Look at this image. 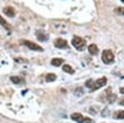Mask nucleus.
<instances>
[{
    "label": "nucleus",
    "mask_w": 124,
    "mask_h": 123,
    "mask_svg": "<svg viewBox=\"0 0 124 123\" xmlns=\"http://www.w3.org/2000/svg\"><path fill=\"white\" fill-rule=\"evenodd\" d=\"M72 45L76 49L79 51H82L86 48V41L78 36H74V38L72 39Z\"/></svg>",
    "instance_id": "1"
},
{
    "label": "nucleus",
    "mask_w": 124,
    "mask_h": 123,
    "mask_svg": "<svg viewBox=\"0 0 124 123\" xmlns=\"http://www.w3.org/2000/svg\"><path fill=\"white\" fill-rule=\"evenodd\" d=\"M71 118L78 122V123H95L93 119L89 118V117H86V116H83L82 114L78 113V112H74L71 114Z\"/></svg>",
    "instance_id": "2"
},
{
    "label": "nucleus",
    "mask_w": 124,
    "mask_h": 123,
    "mask_svg": "<svg viewBox=\"0 0 124 123\" xmlns=\"http://www.w3.org/2000/svg\"><path fill=\"white\" fill-rule=\"evenodd\" d=\"M102 61L107 65L113 63L114 62V54L112 53V51L109 49H105L102 52Z\"/></svg>",
    "instance_id": "3"
},
{
    "label": "nucleus",
    "mask_w": 124,
    "mask_h": 123,
    "mask_svg": "<svg viewBox=\"0 0 124 123\" xmlns=\"http://www.w3.org/2000/svg\"><path fill=\"white\" fill-rule=\"evenodd\" d=\"M107 84V78L106 77H100L98 79H96L95 81H93V84H92V87L90 88V92H93V91H96L100 88H102L103 86H105Z\"/></svg>",
    "instance_id": "4"
},
{
    "label": "nucleus",
    "mask_w": 124,
    "mask_h": 123,
    "mask_svg": "<svg viewBox=\"0 0 124 123\" xmlns=\"http://www.w3.org/2000/svg\"><path fill=\"white\" fill-rule=\"evenodd\" d=\"M22 45H24L25 46H27L28 48H30V49H32V50H36V51H43V48L39 46V45H37V44H35V43H33V42H30V41H21L20 42Z\"/></svg>",
    "instance_id": "5"
},
{
    "label": "nucleus",
    "mask_w": 124,
    "mask_h": 123,
    "mask_svg": "<svg viewBox=\"0 0 124 123\" xmlns=\"http://www.w3.org/2000/svg\"><path fill=\"white\" fill-rule=\"evenodd\" d=\"M54 46L57 48H67L68 47V43L66 40L62 38H57L54 41Z\"/></svg>",
    "instance_id": "6"
},
{
    "label": "nucleus",
    "mask_w": 124,
    "mask_h": 123,
    "mask_svg": "<svg viewBox=\"0 0 124 123\" xmlns=\"http://www.w3.org/2000/svg\"><path fill=\"white\" fill-rule=\"evenodd\" d=\"M36 37L39 41L41 42H46L48 40V36L44 32V31H37L36 32Z\"/></svg>",
    "instance_id": "7"
},
{
    "label": "nucleus",
    "mask_w": 124,
    "mask_h": 123,
    "mask_svg": "<svg viewBox=\"0 0 124 123\" xmlns=\"http://www.w3.org/2000/svg\"><path fill=\"white\" fill-rule=\"evenodd\" d=\"M3 13H4L6 15L10 16V17L15 16V14H16L15 9H14L13 7H6V8H4V9H3Z\"/></svg>",
    "instance_id": "8"
},
{
    "label": "nucleus",
    "mask_w": 124,
    "mask_h": 123,
    "mask_svg": "<svg viewBox=\"0 0 124 123\" xmlns=\"http://www.w3.org/2000/svg\"><path fill=\"white\" fill-rule=\"evenodd\" d=\"M87 48H88L89 53L92 54V55H96V54L99 52V48H98V46H97L95 44H91V45H89Z\"/></svg>",
    "instance_id": "9"
},
{
    "label": "nucleus",
    "mask_w": 124,
    "mask_h": 123,
    "mask_svg": "<svg viewBox=\"0 0 124 123\" xmlns=\"http://www.w3.org/2000/svg\"><path fill=\"white\" fill-rule=\"evenodd\" d=\"M63 62H64V60L62 58H53L51 60V65H53L55 67H59L63 64Z\"/></svg>",
    "instance_id": "10"
},
{
    "label": "nucleus",
    "mask_w": 124,
    "mask_h": 123,
    "mask_svg": "<svg viewBox=\"0 0 124 123\" xmlns=\"http://www.w3.org/2000/svg\"><path fill=\"white\" fill-rule=\"evenodd\" d=\"M0 24L6 29V30H8V31H11V25L4 19V17H2L1 15H0Z\"/></svg>",
    "instance_id": "11"
},
{
    "label": "nucleus",
    "mask_w": 124,
    "mask_h": 123,
    "mask_svg": "<svg viewBox=\"0 0 124 123\" xmlns=\"http://www.w3.org/2000/svg\"><path fill=\"white\" fill-rule=\"evenodd\" d=\"M114 119H124V110H118L113 114Z\"/></svg>",
    "instance_id": "12"
},
{
    "label": "nucleus",
    "mask_w": 124,
    "mask_h": 123,
    "mask_svg": "<svg viewBox=\"0 0 124 123\" xmlns=\"http://www.w3.org/2000/svg\"><path fill=\"white\" fill-rule=\"evenodd\" d=\"M62 70L65 72V73H68V74H74L75 73V71L73 70V68L70 66V65H63V67H62Z\"/></svg>",
    "instance_id": "13"
},
{
    "label": "nucleus",
    "mask_w": 124,
    "mask_h": 123,
    "mask_svg": "<svg viewBox=\"0 0 124 123\" xmlns=\"http://www.w3.org/2000/svg\"><path fill=\"white\" fill-rule=\"evenodd\" d=\"M55 79H56V75H54V74H47L46 76V80L47 82H52Z\"/></svg>",
    "instance_id": "14"
},
{
    "label": "nucleus",
    "mask_w": 124,
    "mask_h": 123,
    "mask_svg": "<svg viewBox=\"0 0 124 123\" xmlns=\"http://www.w3.org/2000/svg\"><path fill=\"white\" fill-rule=\"evenodd\" d=\"M11 80L16 84H18V83H20L22 81V79L19 77H11Z\"/></svg>",
    "instance_id": "15"
},
{
    "label": "nucleus",
    "mask_w": 124,
    "mask_h": 123,
    "mask_svg": "<svg viewBox=\"0 0 124 123\" xmlns=\"http://www.w3.org/2000/svg\"><path fill=\"white\" fill-rule=\"evenodd\" d=\"M93 81H94V80H93V79H91V78H90V79H88V80H87V81L85 82V86H86L87 88H89V89H90V88L92 87Z\"/></svg>",
    "instance_id": "16"
},
{
    "label": "nucleus",
    "mask_w": 124,
    "mask_h": 123,
    "mask_svg": "<svg viewBox=\"0 0 124 123\" xmlns=\"http://www.w3.org/2000/svg\"><path fill=\"white\" fill-rule=\"evenodd\" d=\"M115 12H116V13H118L119 15H124V8H122V7H120V8H117V9L115 10Z\"/></svg>",
    "instance_id": "17"
},
{
    "label": "nucleus",
    "mask_w": 124,
    "mask_h": 123,
    "mask_svg": "<svg viewBox=\"0 0 124 123\" xmlns=\"http://www.w3.org/2000/svg\"><path fill=\"white\" fill-rule=\"evenodd\" d=\"M119 91H120V93H121V94H124V86H123V87H121V88L119 89Z\"/></svg>",
    "instance_id": "18"
},
{
    "label": "nucleus",
    "mask_w": 124,
    "mask_h": 123,
    "mask_svg": "<svg viewBox=\"0 0 124 123\" xmlns=\"http://www.w3.org/2000/svg\"><path fill=\"white\" fill-rule=\"evenodd\" d=\"M119 104H120L121 106H124V99H121V101L119 102Z\"/></svg>",
    "instance_id": "19"
},
{
    "label": "nucleus",
    "mask_w": 124,
    "mask_h": 123,
    "mask_svg": "<svg viewBox=\"0 0 124 123\" xmlns=\"http://www.w3.org/2000/svg\"><path fill=\"white\" fill-rule=\"evenodd\" d=\"M121 2H123V3H124V0H121Z\"/></svg>",
    "instance_id": "20"
}]
</instances>
